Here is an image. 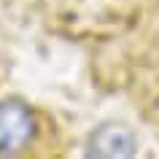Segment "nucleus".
I'll return each instance as SVG.
<instances>
[{
	"label": "nucleus",
	"mask_w": 159,
	"mask_h": 159,
	"mask_svg": "<svg viewBox=\"0 0 159 159\" xmlns=\"http://www.w3.org/2000/svg\"><path fill=\"white\" fill-rule=\"evenodd\" d=\"M35 113L19 100L0 102V157H16L35 140Z\"/></svg>",
	"instance_id": "obj_1"
},
{
	"label": "nucleus",
	"mask_w": 159,
	"mask_h": 159,
	"mask_svg": "<svg viewBox=\"0 0 159 159\" xmlns=\"http://www.w3.org/2000/svg\"><path fill=\"white\" fill-rule=\"evenodd\" d=\"M135 151H138L135 135L121 124H102L89 138L92 157H132Z\"/></svg>",
	"instance_id": "obj_2"
}]
</instances>
